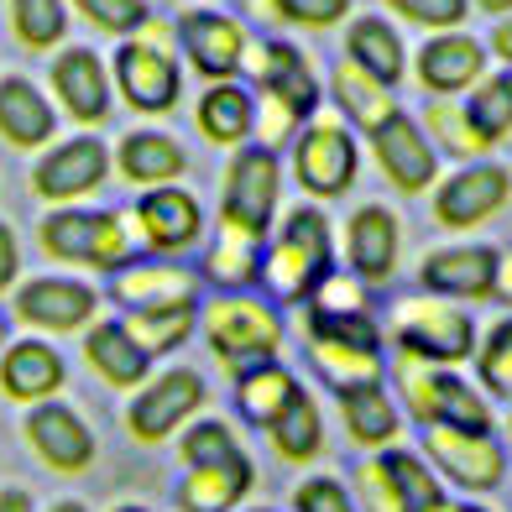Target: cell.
Segmentation results:
<instances>
[{
    "label": "cell",
    "mask_w": 512,
    "mask_h": 512,
    "mask_svg": "<svg viewBox=\"0 0 512 512\" xmlns=\"http://www.w3.org/2000/svg\"><path fill=\"white\" fill-rule=\"evenodd\" d=\"M335 272V225L319 204L288 209L262 246V283L283 304H309L314 288Z\"/></svg>",
    "instance_id": "cell-1"
},
{
    "label": "cell",
    "mask_w": 512,
    "mask_h": 512,
    "mask_svg": "<svg viewBox=\"0 0 512 512\" xmlns=\"http://www.w3.org/2000/svg\"><path fill=\"white\" fill-rule=\"evenodd\" d=\"M277 204H283V162L277 147L251 142L230 157L225 189H220V236H236L251 246H267L277 225Z\"/></svg>",
    "instance_id": "cell-2"
},
{
    "label": "cell",
    "mask_w": 512,
    "mask_h": 512,
    "mask_svg": "<svg viewBox=\"0 0 512 512\" xmlns=\"http://www.w3.org/2000/svg\"><path fill=\"white\" fill-rule=\"evenodd\" d=\"M304 340L309 356L319 366V377L330 382L335 392L351 387H377L382 382V330L371 314H324L309 309L304 314Z\"/></svg>",
    "instance_id": "cell-3"
},
{
    "label": "cell",
    "mask_w": 512,
    "mask_h": 512,
    "mask_svg": "<svg viewBox=\"0 0 512 512\" xmlns=\"http://www.w3.org/2000/svg\"><path fill=\"white\" fill-rule=\"evenodd\" d=\"M204 335H209V351L225 371H246L256 361H277L283 351V314H277L267 298H251V293H225L215 298L204 314Z\"/></svg>",
    "instance_id": "cell-4"
},
{
    "label": "cell",
    "mask_w": 512,
    "mask_h": 512,
    "mask_svg": "<svg viewBox=\"0 0 512 512\" xmlns=\"http://www.w3.org/2000/svg\"><path fill=\"white\" fill-rule=\"evenodd\" d=\"M392 340H398V356L408 361H429V366H460L476 356V319L465 314L455 298H439V293H424V298H403L392 309Z\"/></svg>",
    "instance_id": "cell-5"
},
{
    "label": "cell",
    "mask_w": 512,
    "mask_h": 512,
    "mask_svg": "<svg viewBox=\"0 0 512 512\" xmlns=\"http://www.w3.org/2000/svg\"><path fill=\"white\" fill-rule=\"evenodd\" d=\"M37 241L58 262H74L89 272H121L131 262V236L126 220L115 209H79V204H58L53 215H42Z\"/></svg>",
    "instance_id": "cell-6"
},
{
    "label": "cell",
    "mask_w": 512,
    "mask_h": 512,
    "mask_svg": "<svg viewBox=\"0 0 512 512\" xmlns=\"http://www.w3.org/2000/svg\"><path fill=\"white\" fill-rule=\"evenodd\" d=\"M398 392L424 429H492V408H486L481 387H471L455 366H429V361H398Z\"/></svg>",
    "instance_id": "cell-7"
},
{
    "label": "cell",
    "mask_w": 512,
    "mask_h": 512,
    "mask_svg": "<svg viewBox=\"0 0 512 512\" xmlns=\"http://www.w3.org/2000/svg\"><path fill=\"white\" fill-rule=\"evenodd\" d=\"M204 398H209V387L194 366H168L162 377H147L136 387V398L126 403V434L136 445H162L183 424H194Z\"/></svg>",
    "instance_id": "cell-8"
},
{
    "label": "cell",
    "mask_w": 512,
    "mask_h": 512,
    "mask_svg": "<svg viewBox=\"0 0 512 512\" xmlns=\"http://www.w3.org/2000/svg\"><path fill=\"white\" fill-rule=\"evenodd\" d=\"M424 460L439 471V481L476 497L497 492L507 481V445L492 429H424Z\"/></svg>",
    "instance_id": "cell-9"
},
{
    "label": "cell",
    "mask_w": 512,
    "mask_h": 512,
    "mask_svg": "<svg viewBox=\"0 0 512 512\" xmlns=\"http://www.w3.org/2000/svg\"><path fill=\"white\" fill-rule=\"evenodd\" d=\"M361 168V147L345 121H309L293 142V178L314 199H340L351 194Z\"/></svg>",
    "instance_id": "cell-10"
},
{
    "label": "cell",
    "mask_w": 512,
    "mask_h": 512,
    "mask_svg": "<svg viewBox=\"0 0 512 512\" xmlns=\"http://www.w3.org/2000/svg\"><path fill=\"white\" fill-rule=\"evenodd\" d=\"M11 314L27 324V330H42V335H74L84 324H95L100 314V293L79 283V277H27L16 283L11 293Z\"/></svg>",
    "instance_id": "cell-11"
},
{
    "label": "cell",
    "mask_w": 512,
    "mask_h": 512,
    "mask_svg": "<svg viewBox=\"0 0 512 512\" xmlns=\"http://www.w3.org/2000/svg\"><path fill=\"white\" fill-rule=\"evenodd\" d=\"M512 199V173L502 162H465L445 183H434V220L445 230H476L497 220Z\"/></svg>",
    "instance_id": "cell-12"
},
{
    "label": "cell",
    "mask_w": 512,
    "mask_h": 512,
    "mask_svg": "<svg viewBox=\"0 0 512 512\" xmlns=\"http://www.w3.org/2000/svg\"><path fill=\"white\" fill-rule=\"evenodd\" d=\"M366 142L398 194H429L439 183V147L429 142V131L408 110H392L377 131H366Z\"/></svg>",
    "instance_id": "cell-13"
},
{
    "label": "cell",
    "mask_w": 512,
    "mask_h": 512,
    "mask_svg": "<svg viewBox=\"0 0 512 512\" xmlns=\"http://www.w3.org/2000/svg\"><path fill=\"white\" fill-rule=\"evenodd\" d=\"M115 89L126 95L131 110L142 115H168L178 105V89H183V74L173 53L162 48L157 37H126L121 48H115Z\"/></svg>",
    "instance_id": "cell-14"
},
{
    "label": "cell",
    "mask_w": 512,
    "mask_h": 512,
    "mask_svg": "<svg viewBox=\"0 0 512 512\" xmlns=\"http://www.w3.org/2000/svg\"><path fill=\"white\" fill-rule=\"evenodd\" d=\"M497 267L502 251L486 241H460V246H434L424 262H418V283L424 293L455 298V304H481L497 288Z\"/></svg>",
    "instance_id": "cell-15"
},
{
    "label": "cell",
    "mask_w": 512,
    "mask_h": 512,
    "mask_svg": "<svg viewBox=\"0 0 512 512\" xmlns=\"http://www.w3.org/2000/svg\"><path fill=\"white\" fill-rule=\"evenodd\" d=\"M105 178H110V147L100 136H74V142H58L53 152H42V162L32 168V194L42 204H79Z\"/></svg>",
    "instance_id": "cell-16"
},
{
    "label": "cell",
    "mask_w": 512,
    "mask_h": 512,
    "mask_svg": "<svg viewBox=\"0 0 512 512\" xmlns=\"http://www.w3.org/2000/svg\"><path fill=\"white\" fill-rule=\"evenodd\" d=\"M21 434H27V450L48 465V471L58 476H79L95 465V434H89V424L58 398L27 408V424H21Z\"/></svg>",
    "instance_id": "cell-17"
},
{
    "label": "cell",
    "mask_w": 512,
    "mask_h": 512,
    "mask_svg": "<svg viewBox=\"0 0 512 512\" xmlns=\"http://www.w3.org/2000/svg\"><path fill=\"white\" fill-rule=\"evenodd\" d=\"M256 79H262L267 100H272V126L277 131H293V126H309L314 110H319V79L309 58L288 48V42H267L262 48V68H256Z\"/></svg>",
    "instance_id": "cell-18"
},
{
    "label": "cell",
    "mask_w": 512,
    "mask_h": 512,
    "mask_svg": "<svg viewBox=\"0 0 512 512\" xmlns=\"http://www.w3.org/2000/svg\"><path fill=\"white\" fill-rule=\"evenodd\" d=\"M131 220H136V236L147 241V251L178 256V251H189L199 241L204 204L189 189H178V183H162V189H147L142 199H136V215Z\"/></svg>",
    "instance_id": "cell-19"
},
{
    "label": "cell",
    "mask_w": 512,
    "mask_h": 512,
    "mask_svg": "<svg viewBox=\"0 0 512 512\" xmlns=\"http://www.w3.org/2000/svg\"><path fill=\"white\" fill-rule=\"evenodd\" d=\"M403 256V225L387 204H361L345 220V267H351L366 288H382L398 272Z\"/></svg>",
    "instance_id": "cell-20"
},
{
    "label": "cell",
    "mask_w": 512,
    "mask_h": 512,
    "mask_svg": "<svg viewBox=\"0 0 512 512\" xmlns=\"http://www.w3.org/2000/svg\"><path fill=\"white\" fill-rule=\"evenodd\" d=\"M178 48L209 84L236 79L246 63V32L241 21H230L220 11H183L178 16Z\"/></svg>",
    "instance_id": "cell-21"
},
{
    "label": "cell",
    "mask_w": 512,
    "mask_h": 512,
    "mask_svg": "<svg viewBox=\"0 0 512 512\" xmlns=\"http://www.w3.org/2000/svg\"><path fill=\"white\" fill-rule=\"evenodd\" d=\"M251 481H256V465H251L246 450L204 460V465H183L178 507L183 512H236L251 492Z\"/></svg>",
    "instance_id": "cell-22"
},
{
    "label": "cell",
    "mask_w": 512,
    "mask_h": 512,
    "mask_svg": "<svg viewBox=\"0 0 512 512\" xmlns=\"http://www.w3.org/2000/svg\"><path fill=\"white\" fill-rule=\"evenodd\" d=\"M63 382H68V366L48 340H11L6 351H0V392H6L11 403L37 408V403L58 398Z\"/></svg>",
    "instance_id": "cell-23"
},
{
    "label": "cell",
    "mask_w": 512,
    "mask_h": 512,
    "mask_svg": "<svg viewBox=\"0 0 512 512\" xmlns=\"http://www.w3.org/2000/svg\"><path fill=\"white\" fill-rule=\"evenodd\" d=\"M486 79V48L465 32H439L418 48V84L429 95H460V89H476Z\"/></svg>",
    "instance_id": "cell-24"
},
{
    "label": "cell",
    "mask_w": 512,
    "mask_h": 512,
    "mask_svg": "<svg viewBox=\"0 0 512 512\" xmlns=\"http://www.w3.org/2000/svg\"><path fill=\"white\" fill-rule=\"evenodd\" d=\"M115 304L126 314H142V309H178V304H199V277L183 272L173 262H142V267H121L115 272Z\"/></svg>",
    "instance_id": "cell-25"
},
{
    "label": "cell",
    "mask_w": 512,
    "mask_h": 512,
    "mask_svg": "<svg viewBox=\"0 0 512 512\" xmlns=\"http://www.w3.org/2000/svg\"><path fill=\"white\" fill-rule=\"evenodd\" d=\"M53 89H58L63 110L74 115L79 126H100L105 115H110V74H105V63L89 53V48L58 53V63H53Z\"/></svg>",
    "instance_id": "cell-26"
},
{
    "label": "cell",
    "mask_w": 512,
    "mask_h": 512,
    "mask_svg": "<svg viewBox=\"0 0 512 512\" xmlns=\"http://www.w3.org/2000/svg\"><path fill=\"white\" fill-rule=\"evenodd\" d=\"M58 131V110L42 100V89L21 74L0 79V142H11L21 152L32 147H48Z\"/></svg>",
    "instance_id": "cell-27"
},
{
    "label": "cell",
    "mask_w": 512,
    "mask_h": 512,
    "mask_svg": "<svg viewBox=\"0 0 512 512\" xmlns=\"http://www.w3.org/2000/svg\"><path fill=\"white\" fill-rule=\"evenodd\" d=\"M115 168L136 189H162V183H178L189 168V152H183L168 131H131L115 147Z\"/></svg>",
    "instance_id": "cell-28"
},
{
    "label": "cell",
    "mask_w": 512,
    "mask_h": 512,
    "mask_svg": "<svg viewBox=\"0 0 512 512\" xmlns=\"http://www.w3.org/2000/svg\"><path fill=\"white\" fill-rule=\"evenodd\" d=\"M84 361L100 371V382L110 387H142L152 377V356L126 335V324L121 319H100V324H89V335H84Z\"/></svg>",
    "instance_id": "cell-29"
},
{
    "label": "cell",
    "mask_w": 512,
    "mask_h": 512,
    "mask_svg": "<svg viewBox=\"0 0 512 512\" xmlns=\"http://www.w3.org/2000/svg\"><path fill=\"white\" fill-rule=\"evenodd\" d=\"M298 377L283 366V361H256L246 371H236V408L241 418H251L256 429H272L277 418L288 413V403L298 398Z\"/></svg>",
    "instance_id": "cell-30"
},
{
    "label": "cell",
    "mask_w": 512,
    "mask_h": 512,
    "mask_svg": "<svg viewBox=\"0 0 512 512\" xmlns=\"http://www.w3.org/2000/svg\"><path fill=\"white\" fill-rule=\"evenodd\" d=\"M345 58L356 68H366L377 84H398L408 74V53H403V37L387 27L382 16H356L351 32H345Z\"/></svg>",
    "instance_id": "cell-31"
},
{
    "label": "cell",
    "mask_w": 512,
    "mask_h": 512,
    "mask_svg": "<svg viewBox=\"0 0 512 512\" xmlns=\"http://www.w3.org/2000/svg\"><path fill=\"white\" fill-rule=\"evenodd\" d=\"M340 398V418H345V434L356 439V445H366V450H387L392 439H398V429H403V413H398V403L382 392V382L377 387H351V392H335Z\"/></svg>",
    "instance_id": "cell-32"
},
{
    "label": "cell",
    "mask_w": 512,
    "mask_h": 512,
    "mask_svg": "<svg viewBox=\"0 0 512 512\" xmlns=\"http://www.w3.org/2000/svg\"><path fill=\"white\" fill-rule=\"evenodd\" d=\"M256 126V100L251 89H241L236 79H220L204 89L199 100V131L209 136L215 147H241Z\"/></svg>",
    "instance_id": "cell-33"
},
{
    "label": "cell",
    "mask_w": 512,
    "mask_h": 512,
    "mask_svg": "<svg viewBox=\"0 0 512 512\" xmlns=\"http://www.w3.org/2000/svg\"><path fill=\"white\" fill-rule=\"evenodd\" d=\"M335 105L345 110V121L361 126V131H377L392 110H403L398 100H392V89L377 84V79H371L366 68H356L351 58L335 68Z\"/></svg>",
    "instance_id": "cell-34"
},
{
    "label": "cell",
    "mask_w": 512,
    "mask_h": 512,
    "mask_svg": "<svg viewBox=\"0 0 512 512\" xmlns=\"http://www.w3.org/2000/svg\"><path fill=\"white\" fill-rule=\"evenodd\" d=\"M377 455H382V465H387L392 486H398L403 512H445L450 492L439 486V471H434V465H429L424 455L398 450V445H387V450H377Z\"/></svg>",
    "instance_id": "cell-35"
},
{
    "label": "cell",
    "mask_w": 512,
    "mask_h": 512,
    "mask_svg": "<svg viewBox=\"0 0 512 512\" xmlns=\"http://www.w3.org/2000/svg\"><path fill=\"white\" fill-rule=\"evenodd\" d=\"M465 110V126L476 131L481 147H497L512 136V74H492L471 89V100L460 105Z\"/></svg>",
    "instance_id": "cell-36"
},
{
    "label": "cell",
    "mask_w": 512,
    "mask_h": 512,
    "mask_svg": "<svg viewBox=\"0 0 512 512\" xmlns=\"http://www.w3.org/2000/svg\"><path fill=\"white\" fill-rule=\"evenodd\" d=\"M267 434H272V445H277V455H283V460L309 465L324 450V413H319V403L309 398V392H298V398L288 403V413L277 418Z\"/></svg>",
    "instance_id": "cell-37"
},
{
    "label": "cell",
    "mask_w": 512,
    "mask_h": 512,
    "mask_svg": "<svg viewBox=\"0 0 512 512\" xmlns=\"http://www.w3.org/2000/svg\"><path fill=\"white\" fill-rule=\"evenodd\" d=\"M126 335L142 345V351L157 361V356H168L178 351L183 340L194 335V324H199V304H178V309H142V314H126Z\"/></svg>",
    "instance_id": "cell-38"
},
{
    "label": "cell",
    "mask_w": 512,
    "mask_h": 512,
    "mask_svg": "<svg viewBox=\"0 0 512 512\" xmlns=\"http://www.w3.org/2000/svg\"><path fill=\"white\" fill-rule=\"evenodd\" d=\"M204 277L225 293L251 288L256 277H262V246L236 241V236H215V246H209V256H204Z\"/></svg>",
    "instance_id": "cell-39"
},
{
    "label": "cell",
    "mask_w": 512,
    "mask_h": 512,
    "mask_svg": "<svg viewBox=\"0 0 512 512\" xmlns=\"http://www.w3.org/2000/svg\"><path fill=\"white\" fill-rule=\"evenodd\" d=\"M476 377L492 398L512 403V319H497L492 330L476 340Z\"/></svg>",
    "instance_id": "cell-40"
},
{
    "label": "cell",
    "mask_w": 512,
    "mask_h": 512,
    "mask_svg": "<svg viewBox=\"0 0 512 512\" xmlns=\"http://www.w3.org/2000/svg\"><path fill=\"white\" fill-rule=\"evenodd\" d=\"M11 21H16V37L27 48H58L68 32L63 0H11Z\"/></svg>",
    "instance_id": "cell-41"
},
{
    "label": "cell",
    "mask_w": 512,
    "mask_h": 512,
    "mask_svg": "<svg viewBox=\"0 0 512 512\" xmlns=\"http://www.w3.org/2000/svg\"><path fill=\"white\" fill-rule=\"evenodd\" d=\"M241 439L230 424H220V418H194V424L178 429V455L183 465H204V460H220V455H236Z\"/></svg>",
    "instance_id": "cell-42"
},
{
    "label": "cell",
    "mask_w": 512,
    "mask_h": 512,
    "mask_svg": "<svg viewBox=\"0 0 512 512\" xmlns=\"http://www.w3.org/2000/svg\"><path fill=\"white\" fill-rule=\"evenodd\" d=\"M74 6L95 21L100 32H110V37H142L147 32V21H152V11H147V0H74Z\"/></svg>",
    "instance_id": "cell-43"
},
{
    "label": "cell",
    "mask_w": 512,
    "mask_h": 512,
    "mask_svg": "<svg viewBox=\"0 0 512 512\" xmlns=\"http://www.w3.org/2000/svg\"><path fill=\"white\" fill-rule=\"evenodd\" d=\"M429 142H439V152H455V157H476V152H486L481 142H476V131L465 126V110L460 105H429Z\"/></svg>",
    "instance_id": "cell-44"
},
{
    "label": "cell",
    "mask_w": 512,
    "mask_h": 512,
    "mask_svg": "<svg viewBox=\"0 0 512 512\" xmlns=\"http://www.w3.org/2000/svg\"><path fill=\"white\" fill-rule=\"evenodd\" d=\"M366 283L356 272H330L324 283L314 288V298H309V309H324V314H371L366 309Z\"/></svg>",
    "instance_id": "cell-45"
},
{
    "label": "cell",
    "mask_w": 512,
    "mask_h": 512,
    "mask_svg": "<svg viewBox=\"0 0 512 512\" xmlns=\"http://www.w3.org/2000/svg\"><path fill=\"white\" fill-rule=\"evenodd\" d=\"M293 512H361V502L345 492V481L335 476H309L293 492Z\"/></svg>",
    "instance_id": "cell-46"
},
{
    "label": "cell",
    "mask_w": 512,
    "mask_h": 512,
    "mask_svg": "<svg viewBox=\"0 0 512 512\" xmlns=\"http://www.w3.org/2000/svg\"><path fill=\"white\" fill-rule=\"evenodd\" d=\"M356 486H361V507H366V512H403L398 486H392L382 455H366V460L356 465Z\"/></svg>",
    "instance_id": "cell-47"
},
{
    "label": "cell",
    "mask_w": 512,
    "mask_h": 512,
    "mask_svg": "<svg viewBox=\"0 0 512 512\" xmlns=\"http://www.w3.org/2000/svg\"><path fill=\"white\" fill-rule=\"evenodd\" d=\"M398 16L418 21V27H439V32H450L465 21V11H471V0H387Z\"/></svg>",
    "instance_id": "cell-48"
},
{
    "label": "cell",
    "mask_w": 512,
    "mask_h": 512,
    "mask_svg": "<svg viewBox=\"0 0 512 512\" xmlns=\"http://www.w3.org/2000/svg\"><path fill=\"white\" fill-rule=\"evenodd\" d=\"M277 16L293 21V27H335V21H345V11H351V0H272Z\"/></svg>",
    "instance_id": "cell-49"
},
{
    "label": "cell",
    "mask_w": 512,
    "mask_h": 512,
    "mask_svg": "<svg viewBox=\"0 0 512 512\" xmlns=\"http://www.w3.org/2000/svg\"><path fill=\"white\" fill-rule=\"evenodd\" d=\"M16 277H21V246H16V230L0 220V298L16 293Z\"/></svg>",
    "instance_id": "cell-50"
},
{
    "label": "cell",
    "mask_w": 512,
    "mask_h": 512,
    "mask_svg": "<svg viewBox=\"0 0 512 512\" xmlns=\"http://www.w3.org/2000/svg\"><path fill=\"white\" fill-rule=\"evenodd\" d=\"M0 512H37L27 486H0Z\"/></svg>",
    "instance_id": "cell-51"
},
{
    "label": "cell",
    "mask_w": 512,
    "mask_h": 512,
    "mask_svg": "<svg viewBox=\"0 0 512 512\" xmlns=\"http://www.w3.org/2000/svg\"><path fill=\"white\" fill-rule=\"evenodd\" d=\"M492 298L512 309V251H502V267H497V288H492Z\"/></svg>",
    "instance_id": "cell-52"
},
{
    "label": "cell",
    "mask_w": 512,
    "mask_h": 512,
    "mask_svg": "<svg viewBox=\"0 0 512 512\" xmlns=\"http://www.w3.org/2000/svg\"><path fill=\"white\" fill-rule=\"evenodd\" d=\"M492 48H497V58H502V63H512V16L492 32Z\"/></svg>",
    "instance_id": "cell-53"
},
{
    "label": "cell",
    "mask_w": 512,
    "mask_h": 512,
    "mask_svg": "<svg viewBox=\"0 0 512 512\" xmlns=\"http://www.w3.org/2000/svg\"><path fill=\"white\" fill-rule=\"evenodd\" d=\"M445 512H492V507H481V502H445Z\"/></svg>",
    "instance_id": "cell-54"
},
{
    "label": "cell",
    "mask_w": 512,
    "mask_h": 512,
    "mask_svg": "<svg viewBox=\"0 0 512 512\" xmlns=\"http://www.w3.org/2000/svg\"><path fill=\"white\" fill-rule=\"evenodd\" d=\"M48 512H89V507H84V502H53Z\"/></svg>",
    "instance_id": "cell-55"
},
{
    "label": "cell",
    "mask_w": 512,
    "mask_h": 512,
    "mask_svg": "<svg viewBox=\"0 0 512 512\" xmlns=\"http://www.w3.org/2000/svg\"><path fill=\"white\" fill-rule=\"evenodd\" d=\"M481 11H512V0H481Z\"/></svg>",
    "instance_id": "cell-56"
},
{
    "label": "cell",
    "mask_w": 512,
    "mask_h": 512,
    "mask_svg": "<svg viewBox=\"0 0 512 512\" xmlns=\"http://www.w3.org/2000/svg\"><path fill=\"white\" fill-rule=\"evenodd\" d=\"M6 345H11V340H6V319H0V351H6Z\"/></svg>",
    "instance_id": "cell-57"
},
{
    "label": "cell",
    "mask_w": 512,
    "mask_h": 512,
    "mask_svg": "<svg viewBox=\"0 0 512 512\" xmlns=\"http://www.w3.org/2000/svg\"><path fill=\"white\" fill-rule=\"evenodd\" d=\"M115 512H152V507H115Z\"/></svg>",
    "instance_id": "cell-58"
},
{
    "label": "cell",
    "mask_w": 512,
    "mask_h": 512,
    "mask_svg": "<svg viewBox=\"0 0 512 512\" xmlns=\"http://www.w3.org/2000/svg\"><path fill=\"white\" fill-rule=\"evenodd\" d=\"M507 439H512V408H507Z\"/></svg>",
    "instance_id": "cell-59"
},
{
    "label": "cell",
    "mask_w": 512,
    "mask_h": 512,
    "mask_svg": "<svg viewBox=\"0 0 512 512\" xmlns=\"http://www.w3.org/2000/svg\"><path fill=\"white\" fill-rule=\"evenodd\" d=\"M251 512H272V507H251Z\"/></svg>",
    "instance_id": "cell-60"
}]
</instances>
